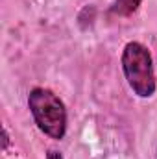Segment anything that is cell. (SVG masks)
Listing matches in <instances>:
<instances>
[{
  "label": "cell",
  "mask_w": 157,
  "mask_h": 159,
  "mask_svg": "<svg viewBox=\"0 0 157 159\" xmlns=\"http://www.w3.org/2000/svg\"><path fill=\"white\" fill-rule=\"evenodd\" d=\"M120 65L124 78L128 81L129 89L133 94L139 98H152L157 91L155 72H154V61L150 56V50L139 43V41H129L122 48L120 56Z\"/></svg>",
  "instance_id": "obj_1"
},
{
  "label": "cell",
  "mask_w": 157,
  "mask_h": 159,
  "mask_svg": "<svg viewBox=\"0 0 157 159\" xmlns=\"http://www.w3.org/2000/svg\"><path fill=\"white\" fill-rule=\"evenodd\" d=\"M28 109L41 131L54 141L67 133V109L63 100L50 89L35 87L28 94Z\"/></svg>",
  "instance_id": "obj_2"
},
{
  "label": "cell",
  "mask_w": 157,
  "mask_h": 159,
  "mask_svg": "<svg viewBox=\"0 0 157 159\" xmlns=\"http://www.w3.org/2000/svg\"><path fill=\"white\" fill-rule=\"evenodd\" d=\"M141 4L142 0H115L111 4V13L117 17H129L139 9Z\"/></svg>",
  "instance_id": "obj_3"
},
{
  "label": "cell",
  "mask_w": 157,
  "mask_h": 159,
  "mask_svg": "<svg viewBox=\"0 0 157 159\" xmlns=\"http://www.w3.org/2000/svg\"><path fill=\"white\" fill-rule=\"evenodd\" d=\"M7 146H9V135H7V129H6V128H2V150L6 152V150H7Z\"/></svg>",
  "instance_id": "obj_4"
},
{
  "label": "cell",
  "mask_w": 157,
  "mask_h": 159,
  "mask_svg": "<svg viewBox=\"0 0 157 159\" xmlns=\"http://www.w3.org/2000/svg\"><path fill=\"white\" fill-rule=\"evenodd\" d=\"M46 159H63V156H61V152H57V150H48Z\"/></svg>",
  "instance_id": "obj_5"
}]
</instances>
